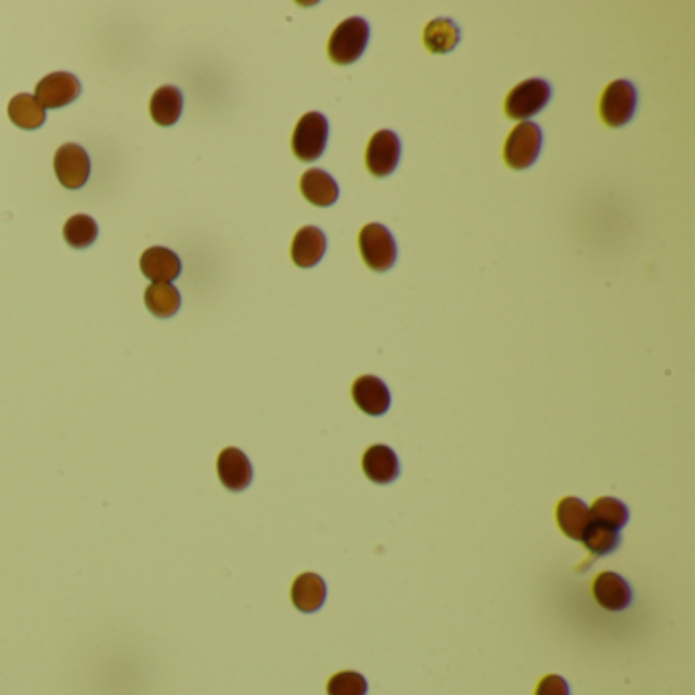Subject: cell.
Instances as JSON below:
<instances>
[{"label": "cell", "instance_id": "6da1fadb", "mask_svg": "<svg viewBox=\"0 0 695 695\" xmlns=\"http://www.w3.org/2000/svg\"><path fill=\"white\" fill-rule=\"evenodd\" d=\"M369 43V25L361 17H351L343 21L331 35L329 58L337 66L355 64Z\"/></svg>", "mask_w": 695, "mask_h": 695}, {"label": "cell", "instance_id": "7a4b0ae2", "mask_svg": "<svg viewBox=\"0 0 695 695\" xmlns=\"http://www.w3.org/2000/svg\"><path fill=\"white\" fill-rule=\"evenodd\" d=\"M359 253L371 272H388L398 257V247L392 233L378 223L365 225L359 233Z\"/></svg>", "mask_w": 695, "mask_h": 695}, {"label": "cell", "instance_id": "3957f363", "mask_svg": "<svg viewBox=\"0 0 695 695\" xmlns=\"http://www.w3.org/2000/svg\"><path fill=\"white\" fill-rule=\"evenodd\" d=\"M549 100H551V86L541 78H530L510 90L504 102V111L508 119L526 121L534 115H539Z\"/></svg>", "mask_w": 695, "mask_h": 695}, {"label": "cell", "instance_id": "277c9868", "mask_svg": "<svg viewBox=\"0 0 695 695\" xmlns=\"http://www.w3.org/2000/svg\"><path fill=\"white\" fill-rule=\"evenodd\" d=\"M543 131L534 123H522L512 129L504 143V162L512 170L530 168L541 153Z\"/></svg>", "mask_w": 695, "mask_h": 695}, {"label": "cell", "instance_id": "5b68a950", "mask_svg": "<svg viewBox=\"0 0 695 695\" xmlns=\"http://www.w3.org/2000/svg\"><path fill=\"white\" fill-rule=\"evenodd\" d=\"M329 121L320 113L304 115L292 135V151L302 162H314L327 149Z\"/></svg>", "mask_w": 695, "mask_h": 695}, {"label": "cell", "instance_id": "8992f818", "mask_svg": "<svg viewBox=\"0 0 695 695\" xmlns=\"http://www.w3.org/2000/svg\"><path fill=\"white\" fill-rule=\"evenodd\" d=\"M636 88L626 80H616L608 84L600 98V119L608 127H624L632 121L636 111Z\"/></svg>", "mask_w": 695, "mask_h": 695}, {"label": "cell", "instance_id": "52a82bcc", "mask_svg": "<svg viewBox=\"0 0 695 695\" xmlns=\"http://www.w3.org/2000/svg\"><path fill=\"white\" fill-rule=\"evenodd\" d=\"M400 139L392 131H378L369 139L367 153H365V166L371 176L386 178L390 176L398 164H400Z\"/></svg>", "mask_w": 695, "mask_h": 695}, {"label": "cell", "instance_id": "ba28073f", "mask_svg": "<svg viewBox=\"0 0 695 695\" xmlns=\"http://www.w3.org/2000/svg\"><path fill=\"white\" fill-rule=\"evenodd\" d=\"M53 170L64 188L78 190L90 178V157L80 145L66 143L53 157Z\"/></svg>", "mask_w": 695, "mask_h": 695}, {"label": "cell", "instance_id": "9c48e42d", "mask_svg": "<svg viewBox=\"0 0 695 695\" xmlns=\"http://www.w3.org/2000/svg\"><path fill=\"white\" fill-rule=\"evenodd\" d=\"M82 92L80 80L70 72H53L45 76L35 88V100L43 109H64L78 100Z\"/></svg>", "mask_w": 695, "mask_h": 695}, {"label": "cell", "instance_id": "30bf717a", "mask_svg": "<svg viewBox=\"0 0 695 695\" xmlns=\"http://www.w3.org/2000/svg\"><path fill=\"white\" fill-rule=\"evenodd\" d=\"M141 272L153 284H172L182 274L180 257L166 247H149L141 255Z\"/></svg>", "mask_w": 695, "mask_h": 695}, {"label": "cell", "instance_id": "8fae6325", "mask_svg": "<svg viewBox=\"0 0 695 695\" xmlns=\"http://www.w3.org/2000/svg\"><path fill=\"white\" fill-rule=\"evenodd\" d=\"M353 402L357 408L369 416H382L390 408V390L388 386L376 378V376H361L353 384Z\"/></svg>", "mask_w": 695, "mask_h": 695}, {"label": "cell", "instance_id": "7c38bea8", "mask_svg": "<svg viewBox=\"0 0 695 695\" xmlns=\"http://www.w3.org/2000/svg\"><path fill=\"white\" fill-rule=\"evenodd\" d=\"M217 471H219L221 484L231 492L247 490L251 484V479H253L251 461L247 459V455L243 451H239L235 447H229L219 455Z\"/></svg>", "mask_w": 695, "mask_h": 695}, {"label": "cell", "instance_id": "4fadbf2b", "mask_svg": "<svg viewBox=\"0 0 695 695\" xmlns=\"http://www.w3.org/2000/svg\"><path fill=\"white\" fill-rule=\"evenodd\" d=\"M594 598L608 612H622L632 602L628 581L612 571H604L594 579Z\"/></svg>", "mask_w": 695, "mask_h": 695}, {"label": "cell", "instance_id": "5bb4252c", "mask_svg": "<svg viewBox=\"0 0 695 695\" xmlns=\"http://www.w3.org/2000/svg\"><path fill=\"white\" fill-rule=\"evenodd\" d=\"M363 471L373 484L386 486L400 475V463L390 447L373 445L363 455Z\"/></svg>", "mask_w": 695, "mask_h": 695}, {"label": "cell", "instance_id": "9a60e30c", "mask_svg": "<svg viewBox=\"0 0 695 695\" xmlns=\"http://www.w3.org/2000/svg\"><path fill=\"white\" fill-rule=\"evenodd\" d=\"M184 98L176 86L157 88L149 100V115L159 127H172L182 117Z\"/></svg>", "mask_w": 695, "mask_h": 695}, {"label": "cell", "instance_id": "2e32d148", "mask_svg": "<svg viewBox=\"0 0 695 695\" xmlns=\"http://www.w3.org/2000/svg\"><path fill=\"white\" fill-rule=\"evenodd\" d=\"M327 600V585L316 573H302L296 577L292 585V602L294 606L304 612L312 614L323 608Z\"/></svg>", "mask_w": 695, "mask_h": 695}, {"label": "cell", "instance_id": "e0dca14e", "mask_svg": "<svg viewBox=\"0 0 695 695\" xmlns=\"http://www.w3.org/2000/svg\"><path fill=\"white\" fill-rule=\"evenodd\" d=\"M300 192L310 204L320 206V208L333 206L339 198V186L333 180V176L323 172V170H318V168L304 172V176L300 180Z\"/></svg>", "mask_w": 695, "mask_h": 695}, {"label": "cell", "instance_id": "ac0fdd59", "mask_svg": "<svg viewBox=\"0 0 695 695\" xmlns=\"http://www.w3.org/2000/svg\"><path fill=\"white\" fill-rule=\"evenodd\" d=\"M327 251V237L316 227H304L292 241V261L298 267H312L323 259Z\"/></svg>", "mask_w": 695, "mask_h": 695}, {"label": "cell", "instance_id": "d6986e66", "mask_svg": "<svg viewBox=\"0 0 695 695\" xmlns=\"http://www.w3.org/2000/svg\"><path fill=\"white\" fill-rule=\"evenodd\" d=\"M557 524L573 541H581L583 532L592 524L590 508L577 498H565L557 506Z\"/></svg>", "mask_w": 695, "mask_h": 695}, {"label": "cell", "instance_id": "ffe728a7", "mask_svg": "<svg viewBox=\"0 0 695 695\" xmlns=\"http://www.w3.org/2000/svg\"><path fill=\"white\" fill-rule=\"evenodd\" d=\"M9 119L19 129H39L45 123V109L31 94H17L9 102Z\"/></svg>", "mask_w": 695, "mask_h": 695}, {"label": "cell", "instance_id": "44dd1931", "mask_svg": "<svg viewBox=\"0 0 695 695\" xmlns=\"http://www.w3.org/2000/svg\"><path fill=\"white\" fill-rule=\"evenodd\" d=\"M461 37L459 27L451 19H435L424 27L422 41L433 53H449L457 47Z\"/></svg>", "mask_w": 695, "mask_h": 695}, {"label": "cell", "instance_id": "7402d4cb", "mask_svg": "<svg viewBox=\"0 0 695 695\" xmlns=\"http://www.w3.org/2000/svg\"><path fill=\"white\" fill-rule=\"evenodd\" d=\"M182 298L172 284H151L145 290V306L157 318H170L180 310Z\"/></svg>", "mask_w": 695, "mask_h": 695}, {"label": "cell", "instance_id": "603a6c76", "mask_svg": "<svg viewBox=\"0 0 695 695\" xmlns=\"http://www.w3.org/2000/svg\"><path fill=\"white\" fill-rule=\"evenodd\" d=\"M581 543L585 545V549L590 551L592 555L602 557V555L614 553L620 547V532L592 522L590 526H587V530L583 532Z\"/></svg>", "mask_w": 695, "mask_h": 695}, {"label": "cell", "instance_id": "cb8c5ba5", "mask_svg": "<svg viewBox=\"0 0 695 695\" xmlns=\"http://www.w3.org/2000/svg\"><path fill=\"white\" fill-rule=\"evenodd\" d=\"M590 520L594 524H600V526H606V528L620 532V528L628 520V508L616 498H600L590 508Z\"/></svg>", "mask_w": 695, "mask_h": 695}, {"label": "cell", "instance_id": "d4e9b609", "mask_svg": "<svg viewBox=\"0 0 695 695\" xmlns=\"http://www.w3.org/2000/svg\"><path fill=\"white\" fill-rule=\"evenodd\" d=\"M98 237V225L88 215H74L64 225V239L74 249H88Z\"/></svg>", "mask_w": 695, "mask_h": 695}, {"label": "cell", "instance_id": "484cf974", "mask_svg": "<svg viewBox=\"0 0 695 695\" xmlns=\"http://www.w3.org/2000/svg\"><path fill=\"white\" fill-rule=\"evenodd\" d=\"M329 695H365L367 693V681L361 673L355 671H343L331 677L327 685Z\"/></svg>", "mask_w": 695, "mask_h": 695}, {"label": "cell", "instance_id": "4316f807", "mask_svg": "<svg viewBox=\"0 0 695 695\" xmlns=\"http://www.w3.org/2000/svg\"><path fill=\"white\" fill-rule=\"evenodd\" d=\"M534 695H569V685L563 677L559 675H547L539 687H537V693Z\"/></svg>", "mask_w": 695, "mask_h": 695}]
</instances>
